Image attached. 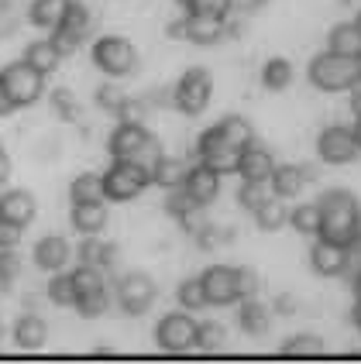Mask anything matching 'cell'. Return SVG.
<instances>
[{
	"instance_id": "obj_35",
	"label": "cell",
	"mask_w": 361,
	"mask_h": 364,
	"mask_svg": "<svg viewBox=\"0 0 361 364\" xmlns=\"http://www.w3.org/2000/svg\"><path fill=\"white\" fill-rule=\"evenodd\" d=\"M69 200L73 203L103 200V179L97 176V172H80L76 179L69 182Z\"/></svg>"
},
{
	"instance_id": "obj_33",
	"label": "cell",
	"mask_w": 361,
	"mask_h": 364,
	"mask_svg": "<svg viewBox=\"0 0 361 364\" xmlns=\"http://www.w3.org/2000/svg\"><path fill=\"white\" fill-rule=\"evenodd\" d=\"M289 227L303 234V237H317V230H320V206L317 203H300V206H293L289 210Z\"/></svg>"
},
{
	"instance_id": "obj_56",
	"label": "cell",
	"mask_w": 361,
	"mask_h": 364,
	"mask_svg": "<svg viewBox=\"0 0 361 364\" xmlns=\"http://www.w3.org/2000/svg\"><path fill=\"white\" fill-rule=\"evenodd\" d=\"M351 134H355V141L361 148V114H355V124H351Z\"/></svg>"
},
{
	"instance_id": "obj_34",
	"label": "cell",
	"mask_w": 361,
	"mask_h": 364,
	"mask_svg": "<svg viewBox=\"0 0 361 364\" xmlns=\"http://www.w3.org/2000/svg\"><path fill=\"white\" fill-rule=\"evenodd\" d=\"M69 275H73V285H76V299H80V296H90V292H100V289H107V272L93 268V264H80V262H76V268H73Z\"/></svg>"
},
{
	"instance_id": "obj_49",
	"label": "cell",
	"mask_w": 361,
	"mask_h": 364,
	"mask_svg": "<svg viewBox=\"0 0 361 364\" xmlns=\"http://www.w3.org/2000/svg\"><path fill=\"white\" fill-rule=\"evenodd\" d=\"M21 234H24V227H18V223H11V220L0 217V247H18Z\"/></svg>"
},
{
	"instance_id": "obj_13",
	"label": "cell",
	"mask_w": 361,
	"mask_h": 364,
	"mask_svg": "<svg viewBox=\"0 0 361 364\" xmlns=\"http://www.w3.org/2000/svg\"><path fill=\"white\" fill-rule=\"evenodd\" d=\"M31 262H35V268L45 272V275L66 272V264L73 262V244L66 241L62 234H45V237H38V244L31 247Z\"/></svg>"
},
{
	"instance_id": "obj_39",
	"label": "cell",
	"mask_w": 361,
	"mask_h": 364,
	"mask_svg": "<svg viewBox=\"0 0 361 364\" xmlns=\"http://www.w3.org/2000/svg\"><path fill=\"white\" fill-rule=\"evenodd\" d=\"M176 299H179V306L186 313H200V309H206V292H203L200 275H197V279H182L179 289H176Z\"/></svg>"
},
{
	"instance_id": "obj_17",
	"label": "cell",
	"mask_w": 361,
	"mask_h": 364,
	"mask_svg": "<svg viewBox=\"0 0 361 364\" xmlns=\"http://www.w3.org/2000/svg\"><path fill=\"white\" fill-rule=\"evenodd\" d=\"M182 189L193 196V203L197 206H210V203H217V196H221V172H214V168H206V165H189V176H186V182H182Z\"/></svg>"
},
{
	"instance_id": "obj_58",
	"label": "cell",
	"mask_w": 361,
	"mask_h": 364,
	"mask_svg": "<svg viewBox=\"0 0 361 364\" xmlns=\"http://www.w3.org/2000/svg\"><path fill=\"white\" fill-rule=\"evenodd\" d=\"M355 28H358V31H361V11H358V18H355Z\"/></svg>"
},
{
	"instance_id": "obj_40",
	"label": "cell",
	"mask_w": 361,
	"mask_h": 364,
	"mask_svg": "<svg viewBox=\"0 0 361 364\" xmlns=\"http://www.w3.org/2000/svg\"><path fill=\"white\" fill-rule=\"evenodd\" d=\"M193 241L200 244L203 251H217L224 244L234 241V227H217V223H203L200 230L193 234Z\"/></svg>"
},
{
	"instance_id": "obj_26",
	"label": "cell",
	"mask_w": 361,
	"mask_h": 364,
	"mask_svg": "<svg viewBox=\"0 0 361 364\" xmlns=\"http://www.w3.org/2000/svg\"><path fill=\"white\" fill-rule=\"evenodd\" d=\"M21 59L28 62L31 69H38L41 76H48V73H56V69H59L62 55L56 52L52 38H35V41H28V48H24V55H21Z\"/></svg>"
},
{
	"instance_id": "obj_1",
	"label": "cell",
	"mask_w": 361,
	"mask_h": 364,
	"mask_svg": "<svg viewBox=\"0 0 361 364\" xmlns=\"http://www.w3.org/2000/svg\"><path fill=\"white\" fill-rule=\"evenodd\" d=\"M317 206H320V230H317L320 241L351 247L361 237V200L351 189H330L317 200Z\"/></svg>"
},
{
	"instance_id": "obj_53",
	"label": "cell",
	"mask_w": 361,
	"mask_h": 364,
	"mask_svg": "<svg viewBox=\"0 0 361 364\" xmlns=\"http://www.w3.org/2000/svg\"><path fill=\"white\" fill-rule=\"evenodd\" d=\"M11 172H14V162H11V155H7V148L0 144V186L11 179Z\"/></svg>"
},
{
	"instance_id": "obj_6",
	"label": "cell",
	"mask_w": 361,
	"mask_h": 364,
	"mask_svg": "<svg viewBox=\"0 0 361 364\" xmlns=\"http://www.w3.org/2000/svg\"><path fill=\"white\" fill-rule=\"evenodd\" d=\"M0 86L7 90V97L14 103V110H24V107H35V103L45 97V76L38 69H31L24 59L7 62L0 69Z\"/></svg>"
},
{
	"instance_id": "obj_19",
	"label": "cell",
	"mask_w": 361,
	"mask_h": 364,
	"mask_svg": "<svg viewBox=\"0 0 361 364\" xmlns=\"http://www.w3.org/2000/svg\"><path fill=\"white\" fill-rule=\"evenodd\" d=\"M76 258H80V264H93L100 272H114L120 264V247L103 241L100 234H86L80 241V247H76Z\"/></svg>"
},
{
	"instance_id": "obj_50",
	"label": "cell",
	"mask_w": 361,
	"mask_h": 364,
	"mask_svg": "<svg viewBox=\"0 0 361 364\" xmlns=\"http://www.w3.org/2000/svg\"><path fill=\"white\" fill-rule=\"evenodd\" d=\"M272 313L289 320V316H296V313H300V303L293 299V292H279V296H276V309H272Z\"/></svg>"
},
{
	"instance_id": "obj_37",
	"label": "cell",
	"mask_w": 361,
	"mask_h": 364,
	"mask_svg": "<svg viewBox=\"0 0 361 364\" xmlns=\"http://www.w3.org/2000/svg\"><path fill=\"white\" fill-rule=\"evenodd\" d=\"M217 127H221L224 134L238 144V148H248V144L255 141V127H251V121H248V117H241V114H227V117H221V121H217Z\"/></svg>"
},
{
	"instance_id": "obj_47",
	"label": "cell",
	"mask_w": 361,
	"mask_h": 364,
	"mask_svg": "<svg viewBox=\"0 0 361 364\" xmlns=\"http://www.w3.org/2000/svg\"><path fill=\"white\" fill-rule=\"evenodd\" d=\"M238 289H241V299H255V296L261 292L258 272H255V268H244V264H241V268H238Z\"/></svg>"
},
{
	"instance_id": "obj_15",
	"label": "cell",
	"mask_w": 361,
	"mask_h": 364,
	"mask_svg": "<svg viewBox=\"0 0 361 364\" xmlns=\"http://www.w3.org/2000/svg\"><path fill=\"white\" fill-rule=\"evenodd\" d=\"M182 21H186V41H193V45H200V48H210V45H217V41L227 38V21L224 18L186 11Z\"/></svg>"
},
{
	"instance_id": "obj_60",
	"label": "cell",
	"mask_w": 361,
	"mask_h": 364,
	"mask_svg": "<svg viewBox=\"0 0 361 364\" xmlns=\"http://www.w3.org/2000/svg\"><path fill=\"white\" fill-rule=\"evenodd\" d=\"M0 296H4V292H0Z\"/></svg>"
},
{
	"instance_id": "obj_29",
	"label": "cell",
	"mask_w": 361,
	"mask_h": 364,
	"mask_svg": "<svg viewBox=\"0 0 361 364\" xmlns=\"http://www.w3.org/2000/svg\"><path fill=\"white\" fill-rule=\"evenodd\" d=\"M45 299L56 306V309H76V285H73V275H69V272H56V275H48Z\"/></svg>"
},
{
	"instance_id": "obj_30",
	"label": "cell",
	"mask_w": 361,
	"mask_h": 364,
	"mask_svg": "<svg viewBox=\"0 0 361 364\" xmlns=\"http://www.w3.org/2000/svg\"><path fill=\"white\" fill-rule=\"evenodd\" d=\"M255 223H258V230H265V234H279L282 227L289 223V206H286V200H265L255 210Z\"/></svg>"
},
{
	"instance_id": "obj_10",
	"label": "cell",
	"mask_w": 361,
	"mask_h": 364,
	"mask_svg": "<svg viewBox=\"0 0 361 364\" xmlns=\"http://www.w3.org/2000/svg\"><path fill=\"white\" fill-rule=\"evenodd\" d=\"M200 282H203V292H206V306L227 309V306L241 303L238 268H234V264H210L200 275Z\"/></svg>"
},
{
	"instance_id": "obj_16",
	"label": "cell",
	"mask_w": 361,
	"mask_h": 364,
	"mask_svg": "<svg viewBox=\"0 0 361 364\" xmlns=\"http://www.w3.org/2000/svg\"><path fill=\"white\" fill-rule=\"evenodd\" d=\"M276 172V159L265 144L251 141L248 148H241V159H238V176L241 182H268Z\"/></svg>"
},
{
	"instance_id": "obj_55",
	"label": "cell",
	"mask_w": 361,
	"mask_h": 364,
	"mask_svg": "<svg viewBox=\"0 0 361 364\" xmlns=\"http://www.w3.org/2000/svg\"><path fill=\"white\" fill-rule=\"evenodd\" d=\"M347 93H351V110H355V114H361V82H358V86H351Z\"/></svg>"
},
{
	"instance_id": "obj_54",
	"label": "cell",
	"mask_w": 361,
	"mask_h": 364,
	"mask_svg": "<svg viewBox=\"0 0 361 364\" xmlns=\"http://www.w3.org/2000/svg\"><path fill=\"white\" fill-rule=\"evenodd\" d=\"M11 114H14V103L7 97V90L0 86V117H11Z\"/></svg>"
},
{
	"instance_id": "obj_25",
	"label": "cell",
	"mask_w": 361,
	"mask_h": 364,
	"mask_svg": "<svg viewBox=\"0 0 361 364\" xmlns=\"http://www.w3.org/2000/svg\"><path fill=\"white\" fill-rule=\"evenodd\" d=\"M189 176V162L186 159H172V155H162L155 168H152V186H162L165 193L169 189H179Z\"/></svg>"
},
{
	"instance_id": "obj_57",
	"label": "cell",
	"mask_w": 361,
	"mask_h": 364,
	"mask_svg": "<svg viewBox=\"0 0 361 364\" xmlns=\"http://www.w3.org/2000/svg\"><path fill=\"white\" fill-rule=\"evenodd\" d=\"M4 337H7V326H4V320H0V344H4Z\"/></svg>"
},
{
	"instance_id": "obj_43",
	"label": "cell",
	"mask_w": 361,
	"mask_h": 364,
	"mask_svg": "<svg viewBox=\"0 0 361 364\" xmlns=\"http://www.w3.org/2000/svg\"><path fill=\"white\" fill-rule=\"evenodd\" d=\"M107 309H110V289H100V292H90V296L76 299V313L83 320H100V316H107Z\"/></svg>"
},
{
	"instance_id": "obj_3",
	"label": "cell",
	"mask_w": 361,
	"mask_h": 364,
	"mask_svg": "<svg viewBox=\"0 0 361 364\" xmlns=\"http://www.w3.org/2000/svg\"><path fill=\"white\" fill-rule=\"evenodd\" d=\"M100 179L107 203H131L152 186V172L135 159H114L107 165V172H100Z\"/></svg>"
},
{
	"instance_id": "obj_23",
	"label": "cell",
	"mask_w": 361,
	"mask_h": 364,
	"mask_svg": "<svg viewBox=\"0 0 361 364\" xmlns=\"http://www.w3.org/2000/svg\"><path fill=\"white\" fill-rule=\"evenodd\" d=\"M11 337H14V344L21 350H38L48 341V323L41 320L38 313H21L14 326H11Z\"/></svg>"
},
{
	"instance_id": "obj_38",
	"label": "cell",
	"mask_w": 361,
	"mask_h": 364,
	"mask_svg": "<svg viewBox=\"0 0 361 364\" xmlns=\"http://www.w3.org/2000/svg\"><path fill=\"white\" fill-rule=\"evenodd\" d=\"M24 272V262H21L18 247H0V292H11L14 282Z\"/></svg>"
},
{
	"instance_id": "obj_5",
	"label": "cell",
	"mask_w": 361,
	"mask_h": 364,
	"mask_svg": "<svg viewBox=\"0 0 361 364\" xmlns=\"http://www.w3.org/2000/svg\"><path fill=\"white\" fill-rule=\"evenodd\" d=\"M214 100V76L206 65H189L172 86V107L182 117H200Z\"/></svg>"
},
{
	"instance_id": "obj_59",
	"label": "cell",
	"mask_w": 361,
	"mask_h": 364,
	"mask_svg": "<svg viewBox=\"0 0 361 364\" xmlns=\"http://www.w3.org/2000/svg\"><path fill=\"white\" fill-rule=\"evenodd\" d=\"M176 4H179V7H186V4H189V0H176Z\"/></svg>"
},
{
	"instance_id": "obj_48",
	"label": "cell",
	"mask_w": 361,
	"mask_h": 364,
	"mask_svg": "<svg viewBox=\"0 0 361 364\" xmlns=\"http://www.w3.org/2000/svg\"><path fill=\"white\" fill-rule=\"evenodd\" d=\"M52 45H56V52H59L62 59H66V55H76V52H80L83 38H76V35H69L66 28H52Z\"/></svg>"
},
{
	"instance_id": "obj_36",
	"label": "cell",
	"mask_w": 361,
	"mask_h": 364,
	"mask_svg": "<svg viewBox=\"0 0 361 364\" xmlns=\"http://www.w3.org/2000/svg\"><path fill=\"white\" fill-rule=\"evenodd\" d=\"M227 344V330L217 320H206V323H197V350L203 354H217Z\"/></svg>"
},
{
	"instance_id": "obj_41",
	"label": "cell",
	"mask_w": 361,
	"mask_h": 364,
	"mask_svg": "<svg viewBox=\"0 0 361 364\" xmlns=\"http://www.w3.org/2000/svg\"><path fill=\"white\" fill-rule=\"evenodd\" d=\"M124 100H127V93H124V90L117 86V80L100 82V86H97V93H93V103L100 107L103 114H114V117L120 114V107H124Z\"/></svg>"
},
{
	"instance_id": "obj_18",
	"label": "cell",
	"mask_w": 361,
	"mask_h": 364,
	"mask_svg": "<svg viewBox=\"0 0 361 364\" xmlns=\"http://www.w3.org/2000/svg\"><path fill=\"white\" fill-rule=\"evenodd\" d=\"M306 182H313V168H306V165H276L268 189H272L276 200H296V196H303Z\"/></svg>"
},
{
	"instance_id": "obj_2",
	"label": "cell",
	"mask_w": 361,
	"mask_h": 364,
	"mask_svg": "<svg viewBox=\"0 0 361 364\" xmlns=\"http://www.w3.org/2000/svg\"><path fill=\"white\" fill-rule=\"evenodd\" d=\"M306 80L320 93H347L351 86L361 82V59L338 55V52H320L306 65Z\"/></svg>"
},
{
	"instance_id": "obj_51",
	"label": "cell",
	"mask_w": 361,
	"mask_h": 364,
	"mask_svg": "<svg viewBox=\"0 0 361 364\" xmlns=\"http://www.w3.org/2000/svg\"><path fill=\"white\" fill-rule=\"evenodd\" d=\"M145 100H148L152 110H159V107H172V90H152Z\"/></svg>"
},
{
	"instance_id": "obj_42",
	"label": "cell",
	"mask_w": 361,
	"mask_h": 364,
	"mask_svg": "<svg viewBox=\"0 0 361 364\" xmlns=\"http://www.w3.org/2000/svg\"><path fill=\"white\" fill-rule=\"evenodd\" d=\"M48 100H52V114H59L62 121H80V100H76V93L69 86H56Z\"/></svg>"
},
{
	"instance_id": "obj_45",
	"label": "cell",
	"mask_w": 361,
	"mask_h": 364,
	"mask_svg": "<svg viewBox=\"0 0 361 364\" xmlns=\"http://www.w3.org/2000/svg\"><path fill=\"white\" fill-rule=\"evenodd\" d=\"M162 206H165V213H169L172 220H182V217H189L193 210H203V206H197V203H193V196H189L182 186H179V189H169Z\"/></svg>"
},
{
	"instance_id": "obj_11",
	"label": "cell",
	"mask_w": 361,
	"mask_h": 364,
	"mask_svg": "<svg viewBox=\"0 0 361 364\" xmlns=\"http://www.w3.org/2000/svg\"><path fill=\"white\" fill-rule=\"evenodd\" d=\"M317 155H320L323 165H351L361 155V148L355 141V134H351V127L330 124V127H323L320 138H317Z\"/></svg>"
},
{
	"instance_id": "obj_20",
	"label": "cell",
	"mask_w": 361,
	"mask_h": 364,
	"mask_svg": "<svg viewBox=\"0 0 361 364\" xmlns=\"http://www.w3.org/2000/svg\"><path fill=\"white\" fill-rule=\"evenodd\" d=\"M107 220H110L107 200L73 203V210H69V223H73V230H76L80 237H86V234H103Z\"/></svg>"
},
{
	"instance_id": "obj_27",
	"label": "cell",
	"mask_w": 361,
	"mask_h": 364,
	"mask_svg": "<svg viewBox=\"0 0 361 364\" xmlns=\"http://www.w3.org/2000/svg\"><path fill=\"white\" fill-rule=\"evenodd\" d=\"M296 80V69H293V62L282 59V55H272V59L261 65V86L268 90V93H282V90H289Z\"/></svg>"
},
{
	"instance_id": "obj_14",
	"label": "cell",
	"mask_w": 361,
	"mask_h": 364,
	"mask_svg": "<svg viewBox=\"0 0 361 364\" xmlns=\"http://www.w3.org/2000/svg\"><path fill=\"white\" fill-rule=\"evenodd\" d=\"M148 138H152V131L145 124L117 121V127L107 138V151H110V159H138V151L145 148Z\"/></svg>"
},
{
	"instance_id": "obj_12",
	"label": "cell",
	"mask_w": 361,
	"mask_h": 364,
	"mask_svg": "<svg viewBox=\"0 0 361 364\" xmlns=\"http://www.w3.org/2000/svg\"><path fill=\"white\" fill-rule=\"evenodd\" d=\"M310 268L320 279H341L344 272L351 268V247H341V244H330L317 237L313 247H310Z\"/></svg>"
},
{
	"instance_id": "obj_7",
	"label": "cell",
	"mask_w": 361,
	"mask_h": 364,
	"mask_svg": "<svg viewBox=\"0 0 361 364\" xmlns=\"http://www.w3.org/2000/svg\"><path fill=\"white\" fill-rule=\"evenodd\" d=\"M159 299V285L145 272H127L114 285V303L124 316H145Z\"/></svg>"
},
{
	"instance_id": "obj_22",
	"label": "cell",
	"mask_w": 361,
	"mask_h": 364,
	"mask_svg": "<svg viewBox=\"0 0 361 364\" xmlns=\"http://www.w3.org/2000/svg\"><path fill=\"white\" fill-rule=\"evenodd\" d=\"M238 326L244 337H268V330H272V309L265 303H258V296L255 299H241L238 303Z\"/></svg>"
},
{
	"instance_id": "obj_52",
	"label": "cell",
	"mask_w": 361,
	"mask_h": 364,
	"mask_svg": "<svg viewBox=\"0 0 361 364\" xmlns=\"http://www.w3.org/2000/svg\"><path fill=\"white\" fill-rule=\"evenodd\" d=\"M165 35H169L172 41H186V21L182 18L169 21V24H165Z\"/></svg>"
},
{
	"instance_id": "obj_32",
	"label": "cell",
	"mask_w": 361,
	"mask_h": 364,
	"mask_svg": "<svg viewBox=\"0 0 361 364\" xmlns=\"http://www.w3.org/2000/svg\"><path fill=\"white\" fill-rule=\"evenodd\" d=\"M62 11H66V0H31L28 4V21L41 31H52L62 21Z\"/></svg>"
},
{
	"instance_id": "obj_31",
	"label": "cell",
	"mask_w": 361,
	"mask_h": 364,
	"mask_svg": "<svg viewBox=\"0 0 361 364\" xmlns=\"http://www.w3.org/2000/svg\"><path fill=\"white\" fill-rule=\"evenodd\" d=\"M320 354H327V344L317 333H296L279 347V358H289V361L293 358H320Z\"/></svg>"
},
{
	"instance_id": "obj_4",
	"label": "cell",
	"mask_w": 361,
	"mask_h": 364,
	"mask_svg": "<svg viewBox=\"0 0 361 364\" xmlns=\"http://www.w3.org/2000/svg\"><path fill=\"white\" fill-rule=\"evenodd\" d=\"M90 59L107 80H124L131 73H138V48L124 35H100L90 48Z\"/></svg>"
},
{
	"instance_id": "obj_24",
	"label": "cell",
	"mask_w": 361,
	"mask_h": 364,
	"mask_svg": "<svg viewBox=\"0 0 361 364\" xmlns=\"http://www.w3.org/2000/svg\"><path fill=\"white\" fill-rule=\"evenodd\" d=\"M327 52L361 59V31L355 28V21H341V24L330 28V35H327Z\"/></svg>"
},
{
	"instance_id": "obj_46",
	"label": "cell",
	"mask_w": 361,
	"mask_h": 364,
	"mask_svg": "<svg viewBox=\"0 0 361 364\" xmlns=\"http://www.w3.org/2000/svg\"><path fill=\"white\" fill-rule=\"evenodd\" d=\"M186 11H197V14H214V18H231V0H189Z\"/></svg>"
},
{
	"instance_id": "obj_21",
	"label": "cell",
	"mask_w": 361,
	"mask_h": 364,
	"mask_svg": "<svg viewBox=\"0 0 361 364\" xmlns=\"http://www.w3.org/2000/svg\"><path fill=\"white\" fill-rule=\"evenodd\" d=\"M0 217L18 227H28L38 217V200L28 189H7V193H0Z\"/></svg>"
},
{
	"instance_id": "obj_9",
	"label": "cell",
	"mask_w": 361,
	"mask_h": 364,
	"mask_svg": "<svg viewBox=\"0 0 361 364\" xmlns=\"http://www.w3.org/2000/svg\"><path fill=\"white\" fill-rule=\"evenodd\" d=\"M238 159H241V148L224 134L217 124L206 127L197 138V162L206 165V168H214L221 176H234L238 172Z\"/></svg>"
},
{
	"instance_id": "obj_44",
	"label": "cell",
	"mask_w": 361,
	"mask_h": 364,
	"mask_svg": "<svg viewBox=\"0 0 361 364\" xmlns=\"http://www.w3.org/2000/svg\"><path fill=\"white\" fill-rule=\"evenodd\" d=\"M265 200H272V189H268V182H241L238 189V206L241 210H248V213H255Z\"/></svg>"
},
{
	"instance_id": "obj_8",
	"label": "cell",
	"mask_w": 361,
	"mask_h": 364,
	"mask_svg": "<svg viewBox=\"0 0 361 364\" xmlns=\"http://www.w3.org/2000/svg\"><path fill=\"white\" fill-rule=\"evenodd\" d=\"M155 344H159L162 354H172V358L197 350V320H193V313H186V309L165 313L155 323Z\"/></svg>"
},
{
	"instance_id": "obj_28",
	"label": "cell",
	"mask_w": 361,
	"mask_h": 364,
	"mask_svg": "<svg viewBox=\"0 0 361 364\" xmlns=\"http://www.w3.org/2000/svg\"><path fill=\"white\" fill-rule=\"evenodd\" d=\"M56 28H66L69 35L86 38V35L93 31V11H90V4H83V0H66L62 21L56 24Z\"/></svg>"
}]
</instances>
